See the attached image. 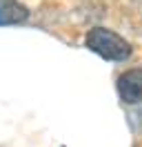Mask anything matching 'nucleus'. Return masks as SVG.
<instances>
[{
    "label": "nucleus",
    "mask_w": 142,
    "mask_h": 147,
    "mask_svg": "<svg viewBox=\"0 0 142 147\" xmlns=\"http://www.w3.org/2000/svg\"><path fill=\"white\" fill-rule=\"evenodd\" d=\"M84 42H87V47L91 51L102 56L104 60H127L131 56V45L122 36H118L115 31H111L107 27L89 29Z\"/></svg>",
    "instance_id": "obj_1"
},
{
    "label": "nucleus",
    "mask_w": 142,
    "mask_h": 147,
    "mask_svg": "<svg viewBox=\"0 0 142 147\" xmlns=\"http://www.w3.org/2000/svg\"><path fill=\"white\" fill-rule=\"evenodd\" d=\"M118 94L127 105L142 102V69H129L118 78Z\"/></svg>",
    "instance_id": "obj_2"
},
{
    "label": "nucleus",
    "mask_w": 142,
    "mask_h": 147,
    "mask_svg": "<svg viewBox=\"0 0 142 147\" xmlns=\"http://www.w3.org/2000/svg\"><path fill=\"white\" fill-rule=\"evenodd\" d=\"M29 18V9L18 0H0V25H18Z\"/></svg>",
    "instance_id": "obj_3"
}]
</instances>
